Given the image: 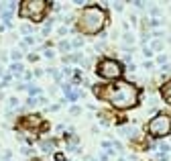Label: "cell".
I'll list each match as a JSON object with an SVG mask.
<instances>
[{"instance_id": "19", "label": "cell", "mask_w": 171, "mask_h": 161, "mask_svg": "<svg viewBox=\"0 0 171 161\" xmlns=\"http://www.w3.org/2000/svg\"><path fill=\"white\" fill-rule=\"evenodd\" d=\"M8 106H19V98H8Z\"/></svg>"}, {"instance_id": "21", "label": "cell", "mask_w": 171, "mask_h": 161, "mask_svg": "<svg viewBox=\"0 0 171 161\" xmlns=\"http://www.w3.org/2000/svg\"><path fill=\"white\" fill-rule=\"evenodd\" d=\"M143 53H145V57H151V55H153V49L151 47H143Z\"/></svg>"}, {"instance_id": "33", "label": "cell", "mask_w": 171, "mask_h": 161, "mask_svg": "<svg viewBox=\"0 0 171 161\" xmlns=\"http://www.w3.org/2000/svg\"><path fill=\"white\" fill-rule=\"evenodd\" d=\"M4 76H6V72H4V67L0 65V78H4Z\"/></svg>"}, {"instance_id": "27", "label": "cell", "mask_w": 171, "mask_h": 161, "mask_svg": "<svg viewBox=\"0 0 171 161\" xmlns=\"http://www.w3.org/2000/svg\"><path fill=\"white\" fill-rule=\"evenodd\" d=\"M108 157H110V155H108V151H104V153H100V161H106V159H108Z\"/></svg>"}, {"instance_id": "18", "label": "cell", "mask_w": 171, "mask_h": 161, "mask_svg": "<svg viewBox=\"0 0 171 161\" xmlns=\"http://www.w3.org/2000/svg\"><path fill=\"white\" fill-rule=\"evenodd\" d=\"M143 67H145L147 72H149V69H153V67H155V63H153V61H149V59H147L145 63H143Z\"/></svg>"}, {"instance_id": "7", "label": "cell", "mask_w": 171, "mask_h": 161, "mask_svg": "<svg viewBox=\"0 0 171 161\" xmlns=\"http://www.w3.org/2000/svg\"><path fill=\"white\" fill-rule=\"evenodd\" d=\"M39 147L43 149L45 153H51V151H55L57 141H55V139H43V141H39Z\"/></svg>"}, {"instance_id": "8", "label": "cell", "mask_w": 171, "mask_h": 161, "mask_svg": "<svg viewBox=\"0 0 171 161\" xmlns=\"http://www.w3.org/2000/svg\"><path fill=\"white\" fill-rule=\"evenodd\" d=\"M161 96L167 104H171V80H167L165 84L161 86Z\"/></svg>"}, {"instance_id": "13", "label": "cell", "mask_w": 171, "mask_h": 161, "mask_svg": "<svg viewBox=\"0 0 171 161\" xmlns=\"http://www.w3.org/2000/svg\"><path fill=\"white\" fill-rule=\"evenodd\" d=\"M59 51H61V53L71 51V43H69V41H61V43H59Z\"/></svg>"}, {"instance_id": "1", "label": "cell", "mask_w": 171, "mask_h": 161, "mask_svg": "<svg viewBox=\"0 0 171 161\" xmlns=\"http://www.w3.org/2000/svg\"><path fill=\"white\" fill-rule=\"evenodd\" d=\"M92 92L116 110L135 108L139 104V88L126 80H118L116 84H96L92 86Z\"/></svg>"}, {"instance_id": "34", "label": "cell", "mask_w": 171, "mask_h": 161, "mask_svg": "<svg viewBox=\"0 0 171 161\" xmlns=\"http://www.w3.org/2000/svg\"><path fill=\"white\" fill-rule=\"evenodd\" d=\"M118 161H124V159H118Z\"/></svg>"}, {"instance_id": "10", "label": "cell", "mask_w": 171, "mask_h": 161, "mask_svg": "<svg viewBox=\"0 0 171 161\" xmlns=\"http://www.w3.org/2000/svg\"><path fill=\"white\" fill-rule=\"evenodd\" d=\"M151 49H153V51H163V49H165V43H163L161 39H155L151 43Z\"/></svg>"}, {"instance_id": "16", "label": "cell", "mask_w": 171, "mask_h": 161, "mask_svg": "<svg viewBox=\"0 0 171 161\" xmlns=\"http://www.w3.org/2000/svg\"><path fill=\"white\" fill-rule=\"evenodd\" d=\"M157 63L159 65H167V55H159V57H157Z\"/></svg>"}, {"instance_id": "15", "label": "cell", "mask_w": 171, "mask_h": 161, "mask_svg": "<svg viewBox=\"0 0 171 161\" xmlns=\"http://www.w3.org/2000/svg\"><path fill=\"white\" fill-rule=\"evenodd\" d=\"M43 57H47V59H53V57H55V51H53V49H45Z\"/></svg>"}, {"instance_id": "12", "label": "cell", "mask_w": 171, "mask_h": 161, "mask_svg": "<svg viewBox=\"0 0 171 161\" xmlns=\"http://www.w3.org/2000/svg\"><path fill=\"white\" fill-rule=\"evenodd\" d=\"M33 31H35L33 24H23V27H20V33H23L24 37H31V33H33Z\"/></svg>"}, {"instance_id": "25", "label": "cell", "mask_w": 171, "mask_h": 161, "mask_svg": "<svg viewBox=\"0 0 171 161\" xmlns=\"http://www.w3.org/2000/svg\"><path fill=\"white\" fill-rule=\"evenodd\" d=\"M27 59H29V61H37L39 55H37V53H29V57H27Z\"/></svg>"}, {"instance_id": "11", "label": "cell", "mask_w": 171, "mask_h": 161, "mask_svg": "<svg viewBox=\"0 0 171 161\" xmlns=\"http://www.w3.org/2000/svg\"><path fill=\"white\" fill-rule=\"evenodd\" d=\"M20 57H23V51H20V49H12V51H10V59H12V63L20 61Z\"/></svg>"}, {"instance_id": "29", "label": "cell", "mask_w": 171, "mask_h": 161, "mask_svg": "<svg viewBox=\"0 0 171 161\" xmlns=\"http://www.w3.org/2000/svg\"><path fill=\"white\" fill-rule=\"evenodd\" d=\"M43 76V69H35V78H41Z\"/></svg>"}, {"instance_id": "22", "label": "cell", "mask_w": 171, "mask_h": 161, "mask_svg": "<svg viewBox=\"0 0 171 161\" xmlns=\"http://www.w3.org/2000/svg\"><path fill=\"white\" fill-rule=\"evenodd\" d=\"M114 8H116V12H122V10H124V4H122V2H116Z\"/></svg>"}, {"instance_id": "6", "label": "cell", "mask_w": 171, "mask_h": 161, "mask_svg": "<svg viewBox=\"0 0 171 161\" xmlns=\"http://www.w3.org/2000/svg\"><path fill=\"white\" fill-rule=\"evenodd\" d=\"M19 127L31 133H41V131H45V120L41 114H27V116L20 118Z\"/></svg>"}, {"instance_id": "26", "label": "cell", "mask_w": 171, "mask_h": 161, "mask_svg": "<svg viewBox=\"0 0 171 161\" xmlns=\"http://www.w3.org/2000/svg\"><path fill=\"white\" fill-rule=\"evenodd\" d=\"M165 73H171V63L163 65V76H165Z\"/></svg>"}, {"instance_id": "5", "label": "cell", "mask_w": 171, "mask_h": 161, "mask_svg": "<svg viewBox=\"0 0 171 161\" xmlns=\"http://www.w3.org/2000/svg\"><path fill=\"white\" fill-rule=\"evenodd\" d=\"M122 72H124V67H122V63L116 61V59L104 57V59H100V61L96 63V73L102 80H108V82H112V80L118 82V78L122 76Z\"/></svg>"}, {"instance_id": "9", "label": "cell", "mask_w": 171, "mask_h": 161, "mask_svg": "<svg viewBox=\"0 0 171 161\" xmlns=\"http://www.w3.org/2000/svg\"><path fill=\"white\" fill-rule=\"evenodd\" d=\"M8 69H10V73H12V76H16V78L24 73V67H23V63H10V65H8Z\"/></svg>"}, {"instance_id": "32", "label": "cell", "mask_w": 171, "mask_h": 161, "mask_svg": "<svg viewBox=\"0 0 171 161\" xmlns=\"http://www.w3.org/2000/svg\"><path fill=\"white\" fill-rule=\"evenodd\" d=\"M49 110H51V112H55V110H59V104H53V106H49Z\"/></svg>"}, {"instance_id": "24", "label": "cell", "mask_w": 171, "mask_h": 161, "mask_svg": "<svg viewBox=\"0 0 171 161\" xmlns=\"http://www.w3.org/2000/svg\"><path fill=\"white\" fill-rule=\"evenodd\" d=\"M69 112H71L73 116H75V114H79V106H71V108H69Z\"/></svg>"}, {"instance_id": "30", "label": "cell", "mask_w": 171, "mask_h": 161, "mask_svg": "<svg viewBox=\"0 0 171 161\" xmlns=\"http://www.w3.org/2000/svg\"><path fill=\"white\" fill-rule=\"evenodd\" d=\"M55 159H57V161H65V155H61V153H57V155H55Z\"/></svg>"}, {"instance_id": "3", "label": "cell", "mask_w": 171, "mask_h": 161, "mask_svg": "<svg viewBox=\"0 0 171 161\" xmlns=\"http://www.w3.org/2000/svg\"><path fill=\"white\" fill-rule=\"evenodd\" d=\"M49 6H53V4L47 2V0H23L20 8H19V16L29 19L33 23H41Z\"/></svg>"}, {"instance_id": "20", "label": "cell", "mask_w": 171, "mask_h": 161, "mask_svg": "<svg viewBox=\"0 0 171 161\" xmlns=\"http://www.w3.org/2000/svg\"><path fill=\"white\" fill-rule=\"evenodd\" d=\"M151 15H153V19H157V16L161 15V10L157 8V6H153V8H151Z\"/></svg>"}, {"instance_id": "4", "label": "cell", "mask_w": 171, "mask_h": 161, "mask_svg": "<svg viewBox=\"0 0 171 161\" xmlns=\"http://www.w3.org/2000/svg\"><path fill=\"white\" fill-rule=\"evenodd\" d=\"M147 133L151 135L153 139H163L171 133V116L165 112H157L155 116L149 120L147 124Z\"/></svg>"}, {"instance_id": "17", "label": "cell", "mask_w": 171, "mask_h": 161, "mask_svg": "<svg viewBox=\"0 0 171 161\" xmlns=\"http://www.w3.org/2000/svg\"><path fill=\"white\" fill-rule=\"evenodd\" d=\"M67 27H65V24H63V27H59V29H57V35H59V37H63V35H67Z\"/></svg>"}, {"instance_id": "31", "label": "cell", "mask_w": 171, "mask_h": 161, "mask_svg": "<svg viewBox=\"0 0 171 161\" xmlns=\"http://www.w3.org/2000/svg\"><path fill=\"white\" fill-rule=\"evenodd\" d=\"M16 90H27V84H16Z\"/></svg>"}, {"instance_id": "23", "label": "cell", "mask_w": 171, "mask_h": 161, "mask_svg": "<svg viewBox=\"0 0 171 161\" xmlns=\"http://www.w3.org/2000/svg\"><path fill=\"white\" fill-rule=\"evenodd\" d=\"M8 159H12V151L6 149V151H4V161H8Z\"/></svg>"}, {"instance_id": "35", "label": "cell", "mask_w": 171, "mask_h": 161, "mask_svg": "<svg viewBox=\"0 0 171 161\" xmlns=\"http://www.w3.org/2000/svg\"><path fill=\"white\" fill-rule=\"evenodd\" d=\"M8 161H12V159H8Z\"/></svg>"}, {"instance_id": "2", "label": "cell", "mask_w": 171, "mask_h": 161, "mask_svg": "<svg viewBox=\"0 0 171 161\" xmlns=\"http://www.w3.org/2000/svg\"><path fill=\"white\" fill-rule=\"evenodd\" d=\"M78 23H75V29L79 31V33L83 35H98V33H102V29L106 27V10L102 8V6H98V4H90L86 6L83 10H79V15H78Z\"/></svg>"}, {"instance_id": "28", "label": "cell", "mask_w": 171, "mask_h": 161, "mask_svg": "<svg viewBox=\"0 0 171 161\" xmlns=\"http://www.w3.org/2000/svg\"><path fill=\"white\" fill-rule=\"evenodd\" d=\"M132 6H137V8H145L147 4H145V2H135V4H132Z\"/></svg>"}, {"instance_id": "14", "label": "cell", "mask_w": 171, "mask_h": 161, "mask_svg": "<svg viewBox=\"0 0 171 161\" xmlns=\"http://www.w3.org/2000/svg\"><path fill=\"white\" fill-rule=\"evenodd\" d=\"M157 149H159V153H163V155H169V151H171V147L167 145V143H159Z\"/></svg>"}]
</instances>
